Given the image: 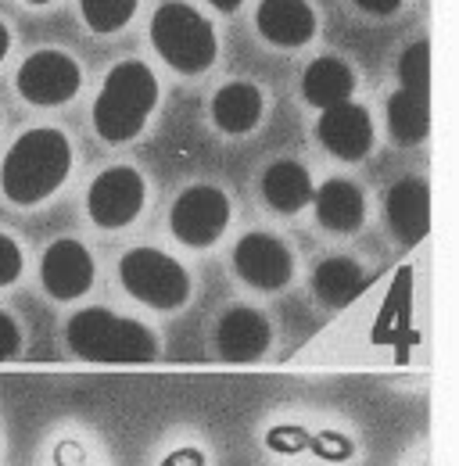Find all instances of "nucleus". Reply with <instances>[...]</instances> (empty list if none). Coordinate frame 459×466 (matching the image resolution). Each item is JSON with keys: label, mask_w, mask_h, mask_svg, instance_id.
Here are the masks:
<instances>
[{"label": "nucleus", "mask_w": 459, "mask_h": 466, "mask_svg": "<svg viewBox=\"0 0 459 466\" xmlns=\"http://www.w3.org/2000/svg\"><path fill=\"white\" fill-rule=\"evenodd\" d=\"M162 466H205V452L201 449H176L162 460Z\"/></svg>", "instance_id": "bb28decb"}, {"label": "nucleus", "mask_w": 459, "mask_h": 466, "mask_svg": "<svg viewBox=\"0 0 459 466\" xmlns=\"http://www.w3.org/2000/svg\"><path fill=\"white\" fill-rule=\"evenodd\" d=\"M79 83H83V72L65 51H36L18 68V94L40 108L72 101L79 94Z\"/></svg>", "instance_id": "6e6552de"}, {"label": "nucleus", "mask_w": 459, "mask_h": 466, "mask_svg": "<svg viewBox=\"0 0 459 466\" xmlns=\"http://www.w3.org/2000/svg\"><path fill=\"white\" fill-rule=\"evenodd\" d=\"M22 345V330H18V323L7 316V312H0V362L4 359H11L15 351Z\"/></svg>", "instance_id": "a878e982"}, {"label": "nucleus", "mask_w": 459, "mask_h": 466, "mask_svg": "<svg viewBox=\"0 0 459 466\" xmlns=\"http://www.w3.org/2000/svg\"><path fill=\"white\" fill-rule=\"evenodd\" d=\"M431 129V101L409 90H395L388 97V133L402 147H413Z\"/></svg>", "instance_id": "aec40b11"}, {"label": "nucleus", "mask_w": 459, "mask_h": 466, "mask_svg": "<svg viewBox=\"0 0 459 466\" xmlns=\"http://www.w3.org/2000/svg\"><path fill=\"white\" fill-rule=\"evenodd\" d=\"M399 79H402V90L420 94V97H431V44H427V40L413 44V47L402 55Z\"/></svg>", "instance_id": "4be33fe9"}, {"label": "nucleus", "mask_w": 459, "mask_h": 466, "mask_svg": "<svg viewBox=\"0 0 459 466\" xmlns=\"http://www.w3.org/2000/svg\"><path fill=\"white\" fill-rule=\"evenodd\" d=\"M305 449L316 460H323V463H348L355 456L352 438H344L342 431H316V434H309V445Z\"/></svg>", "instance_id": "5701e85b"}, {"label": "nucleus", "mask_w": 459, "mask_h": 466, "mask_svg": "<svg viewBox=\"0 0 459 466\" xmlns=\"http://www.w3.org/2000/svg\"><path fill=\"white\" fill-rule=\"evenodd\" d=\"M40 280L55 301H76L94 288V258L79 240H55L40 258Z\"/></svg>", "instance_id": "9d476101"}, {"label": "nucleus", "mask_w": 459, "mask_h": 466, "mask_svg": "<svg viewBox=\"0 0 459 466\" xmlns=\"http://www.w3.org/2000/svg\"><path fill=\"white\" fill-rule=\"evenodd\" d=\"M233 269L255 291H280L294 277V255L273 233H244L233 248Z\"/></svg>", "instance_id": "1a4fd4ad"}, {"label": "nucleus", "mask_w": 459, "mask_h": 466, "mask_svg": "<svg viewBox=\"0 0 459 466\" xmlns=\"http://www.w3.org/2000/svg\"><path fill=\"white\" fill-rule=\"evenodd\" d=\"M79 11L94 33H118L133 18L137 0H79Z\"/></svg>", "instance_id": "412c9836"}, {"label": "nucleus", "mask_w": 459, "mask_h": 466, "mask_svg": "<svg viewBox=\"0 0 459 466\" xmlns=\"http://www.w3.org/2000/svg\"><path fill=\"white\" fill-rule=\"evenodd\" d=\"M352 90H355V72L342 58H316L301 76V97L320 112L352 101Z\"/></svg>", "instance_id": "dca6fc26"}, {"label": "nucleus", "mask_w": 459, "mask_h": 466, "mask_svg": "<svg viewBox=\"0 0 459 466\" xmlns=\"http://www.w3.org/2000/svg\"><path fill=\"white\" fill-rule=\"evenodd\" d=\"M212 7H219V11H237L240 7V0H209Z\"/></svg>", "instance_id": "c756f323"}, {"label": "nucleus", "mask_w": 459, "mask_h": 466, "mask_svg": "<svg viewBox=\"0 0 459 466\" xmlns=\"http://www.w3.org/2000/svg\"><path fill=\"white\" fill-rule=\"evenodd\" d=\"M118 280L129 298L144 301L148 309L172 312L190 298V277L187 269L158 248H133L118 262Z\"/></svg>", "instance_id": "39448f33"}, {"label": "nucleus", "mask_w": 459, "mask_h": 466, "mask_svg": "<svg viewBox=\"0 0 459 466\" xmlns=\"http://www.w3.org/2000/svg\"><path fill=\"white\" fill-rule=\"evenodd\" d=\"M312 205H316V219L320 227L331 233H355L366 219V198L352 179H327L320 190H312Z\"/></svg>", "instance_id": "2eb2a0df"}, {"label": "nucleus", "mask_w": 459, "mask_h": 466, "mask_svg": "<svg viewBox=\"0 0 459 466\" xmlns=\"http://www.w3.org/2000/svg\"><path fill=\"white\" fill-rule=\"evenodd\" d=\"M144 194V176L129 166H112L90 183L87 212L101 230H122L140 216Z\"/></svg>", "instance_id": "0eeeda50"}, {"label": "nucleus", "mask_w": 459, "mask_h": 466, "mask_svg": "<svg viewBox=\"0 0 459 466\" xmlns=\"http://www.w3.org/2000/svg\"><path fill=\"white\" fill-rule=\"evenodd\" d=\"M68 349L87 362H151L158 359L155 334L112 309H83L68 319Z\"/></svg>", "instance_id": "7ed1b4c3"}, {"label": "nucleus", "mask_w": 459, "mask_h": 466, "mask_svg": "<svg viewBox=\"0 0 459 466\" xmlns=\"http://www.w3.org/2000/svg\"><path fill=\"white\" fill-rule=\"evenodd\" d=\"M29 4H47V0H29Z\"/></svg>", "instance_id": "7c9ffc66"}, {"label": "nucleus", "mask_w": 459, "mask_h": 466, "mask_svg": "<svg viewBox=\"0 0 459 466\" xmlns=\"http://www.w3.org/2000/svg\"><path fill=\"white\" fill-rule=\"evenodd\" d=\"M362 11H370V15H392V11H399L402 0H355Z\"/></svg>", "instance_id": "cd10ccee"}, {"label": "nucleus", "mask_w": 459, "mask_h": 466, "mask_svg": "<svg viewBox=\"0 0 459 466\" xmlns=\"http://www.w3.org/2000/svg\"><path fill=\"white\" fill-rule=\"evenodd\" d=\"M72 169V147L61 129L40 126L22 133L0 166V190L15 205H40Z\"/></svg>", "instance_id": "f257e3e1"}, {"label": "nucleus", "mask_w": 459, "mask_h": 466, "mask_svg": "<svg viewBox=\"0 0 459 466\" xmlns=\"http://www.w3.org/2000/svg\"><path fill=\"white\" fill-rule=\"evenodd\" d=\"M384 212H388V227L402 244H420L431 230V190H427V183L416 179V176L399 179L388 190Z\"/></svg>", "instance_id": "ddd939ff"}, {"label": "nucleus", "mask_w": 459, "mask_h": 466, "mask_svg": "<svg viewBox=\"0 0 459 466\" xmlns=\"http://www.w3.org/2000/svg\"><path fill=\"white\" fill-rule=\"evenodd\" d=\"M151 44L162 61L183 72L198 76L216 61V29L205 15H198L190 4L169 0L151 18Z\"/></svg>", "instance_id": "20e7f679"}, {"label": "nucleus", "mask_w": 459, "mask_h": 466, "mask_svg": "<svg viewBox=\"0 0 459 466\" xmlns=\"http://www.w3.org/2000/svg\"><path fill=\"white\" fill-rule=\"evenodd\" d=\"M158 105V79L144 61L115 65L94 101V129L108 144H126L140 137Z\"/></svg>", "instance_id": "f03ea898"}, {"label": "nucleus", "mask_w": 459, "mask_h": 466, "mask_svg": "<svg viewBox=\"0 0 459 466\" xmlns=\"http://www.w3.org/2000/svg\"><path fill=\"white\" fill-rule=\"evenodd\" d=\"M273 341V330H270V319L248 305H237L230 309L227 316L219 319L216 327V349L227 362H255L262 359L266 349Z\"/></svg>", "instance_id": "f8f14e48"}, {"label": "nucleus", "mask_w": 459, "mask_h": 466, "mask_svg": "<svg viewBox=\"0 0 459 466\" xmlns=\"http://www.w3.org/2000/svg\"><path fill=\"white\" fill-rule=\"evenodd\" d=\"M18 277H22V248L7 233H0V288L15 284Z\"/></svg>", "instance_id": "393cba45"}, {"label": "nucleus", "mask_w": 459, "mask_h": 466, "mask_svg": "<svg viewBox=\"0 0 459 466\" xmlns=\"http://www.w3.org/2000/svg\"><path fill=\"white\" fill-rule=\"evenodd\" d=\"M212 118L230 137L251 133L262 118V90L251 83H227L212 101Z\"/></svg>", "instance_id": "f3484780"}, {"label": "nucleus", "mask_w": 459, "mask_h": 466, "mask_svg": "<svg viewBox=\"0 0 459 466\" xmlns=\"http://www.w3.org/2000/svg\"><path fill=\"white\" fill-rule=\"evenodd\" d=\"M230 227V198L219 187H187L169 212V230L187 248H209Z\"/></svg>", "instance_id": "423d86ee"}, {"label": "nucleus", "mask_w": 459, "mask_h": 466, "mask_svg": "<svg viewBox=\"0 0 459 466\" xmlns=\"http://www.w3.org/2000/svg\"><path fill=\"white\" fill-rule=\"evenodd\" d=\"M7 51H11V33H7V25L0 22V61L7 58Z\"/></svg>", "instance_id": "c85d7f7f"}, {"label": "nucleus", "mask_w": 459, "mask_h": 466, "mask_svg": "<svg viewBox=\"0 0 459 466\" xmlns=\"http://www.w3.org/2000/svg\"><path fill=\"white\" fill-rule=\"evenodd\" d=\"M362 291H366V273L352 258H342V255L338 258H323L316 266V273H312V294L331 309H344Z\"/></svg>", "instance_id": "6ab92c4d"}, {"label": "nucleus", "mask_w": 459, "mask_h": 466, "mask_svg": "<svg viewBox=\"0 0 459 466\" xmlns=\"http://www.w3.org/2000/svg\"><path fill=\"white\" fill-rule=\"evenodd\" d=\"M255 25L277 47H301L316 33V11L305 0H262Z\"/></svg>", "instance_id": "4468645a"}, {"label": "nucleus", "mask_w": 459, "mask_h": 466, "mask_svg": "<svg viewBox=\"0 0 459 466\" xmlns=\"http://www.w3.org/2000/svg\"><path fill=\"white\" fill-rule=\"evenodd\" d=\"M316 133H320V144L334 158H342V162H359L373 147V118H370V112L362 105H355V101H344V105L327 108L320 116Z\"/></svg>", "instance_id": "9b49d317"}, {"label": "nucleus", "mask_w": 459, "mask_h": 466, "mask_svg": "<svg viewBox=\"0 0 459 466\" xmlns=\"http://www.w3.org/2000/svg\"><path fill=\"white\" fill-rule=\"evenodd\" d=\"M309 434L312 431H305L298 423H277V427L266 431V449L277 452V456H298V452H305Z\"/></svg>", "instance_id": "b1692460"}, {"label": "nucleus", "mask_w": 459, "mask_h": 466, "mask_svg": "<svg viewBox=\"0 0 459 466\" xmlns=\"http://www.w3.org/2000/svg\"><path fill=\"white\" fill-rule=\"evenodd\" d=\"M262 198L270 201V208L294 216L305 205H312V179L305 173V166L298 162H273L262 176Z\"/></svg>", "instance_id": "a211bd4d"}]
</instances>
